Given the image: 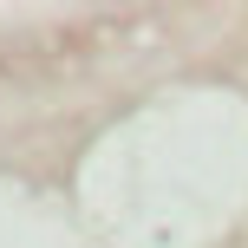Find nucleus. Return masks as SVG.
Masks as SVG:
<instances>
[]
</instances>
